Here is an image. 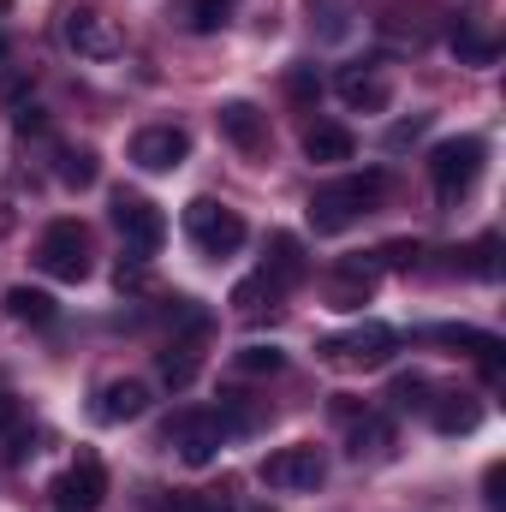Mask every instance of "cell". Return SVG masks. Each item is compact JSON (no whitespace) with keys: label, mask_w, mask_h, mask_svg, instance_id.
Wrapping results in <instances>:
<instances>
[{"label":"cell","mask_w":506,"mask_h":512,"mask_svg":"<svg viewBox=\"0 0 506 512\" xmlns=\"http://www.w3.org/2000/svg\"><path fill=\"white\" fill-rule=\"evenodd\" d=\"M387 191H393V173H387V167L346 173V179H334V185H322V191L310 197V227H316V233H346L358 215L376 209Z\"/></svg>","instance_id":"6da1fadb"},{"label":"cell","mask_w":506,"mask_h":512,"mask_svg":"<svg viewBox=\"0 0 506 512\" xmlns=\"http://www.w3.org/2000/svg\"><path fill=\"white\" fill-rule=\"evenodd\" d=\"M483 161H489L483 137H447V143H435V149H429V179H435V197H441V203H459V197L483 179Z\"/></svg>","instance_id":"7a4b0ae2"},{"label":"cell","mask_w":506,"mask_h":512,"mask_svg":"<svg viewBox=\"0 0 506 512\" xmlns=\"http://www.w3.org/2000/svg\"><path fill=\"white\" fill-rule=\"evenodd\" d=\"M36 268L42 274H54V280H66V286H78V280H90V227L84 221H54L48 233H42V245H36Z\"/></svg>","instance_id":"3957f363"},{"label":"cell","mask_w":506,"mask_h":512,"mask_svg":"<svg viewBox=\"0 0 506 512\" xmlns=\"http://www.w3.org/2000/svg\"><path fill=\"white\" fill-rule=\"evenodd\" d=\"M185 233H191V245H197L203 256H233L245 239H251L245 215L227 209V203H215V197H197V203L185 209Z\"/></svg>","instance_id":"277c9868"},{"label":"cell","mask_w":506,"mask_h":512,"mask_svg":"<svg viewBox=\"0 0 506 512\" xmlns=\"http://www.w3.org/2000/svg\"><path fill=\"white\" fill-rule=\"evenodd\" d=\"M328 364H340V370H381L393 352H399V334L387 328V322H358L352 334H334V340H322L316 346Z\"/></svg>","instance_id":"5b68a950"},{"label":"cell","mask_w":506,"mask_h":512,"mask_svg":"<svg viewBox=\"0 0 506 512\" xmlns=\"http://www.w3.org/2000/svg\"><path fill=\"white\" fill-rule=\"evenodd\" d=\"M262 483H268V489H280V495H316V489L328 483V459H322L310 441L280 447V453H268V459H262Z\"/></svg>","instance_id":"8992f818"},{"label":"cell","mask_w":506,"mask_h":512,"mask_svg":"<svg viewBox=\"0 0 506 512\" xmlns=\"http://www.w3.org/2000/svg\"><path fill=\"white\" fill-rule=\"evenodd\" d=\"M114 227L126 239V256H137V262H149L161 251V239H167V215L149 197H137V191H114Z\"/></svg>","instance_id":"52a82bcc"},{"label":"cell","mask_w":506,"mask_h":512,"mask_svg":"<svg viewBox=\"0 0 506 512\" xmlns=\"http://www.w3.org/2000/svg\"><path fill=\"white\" fill-rule=\"evenodd\" d=\"M66 48L84 60H114V54H126V30L102 6H72L66 12Z\"/></svg>","instance_id":"ba28073f"},{"label":"cell","mask_w":506,"mask_h":512,"mask_svg":"<svg viewBox=\"0 0 506 512\" xmlns=\"http://www.w3.org/2000/svg\"><path fill=\"white\" fill-rule=\"evenodd\" d=\"M221 441H227L221 411H179V417L167 423V447H179V459H185L191 471H203V465L221 453Z\"/></svg>","instance_id":"9c48e42d"},{"label":"cell","mask_w":506,"mask_h":512,"mask_svg":"<svg viewBox=\"0 0 506 512\" xmlns=\"http://www.w3.org/2000/svg\"><path fill=\"white\" fill-rule=\"evenodd\" d=\"M54 501H60V512H96L108 501V465H102L96 453H78V459L60 471Z\"/></svg>","instance_id":"30bf717a"},{"label":"cell","mask_w":506,"mask_h":512,"mask_svg":"<svg viewBox=\"0 0 506 512\" xmlns=\"http://www.w3.org/2000/svg\"><path fill=\"white\" fill-rule=\"evenodd\" d=\"M185 155H191V131L185 126H143L131 137V161L143 173H173Z\"/></svg>","instance_id":"8fae6325"},{"label":"cell","mask_w":506,"mask_h":512,"mask_svg":"<svg viewBox=\"0 0 506 512\" xmlns=\"http://www.w3.org/2000/svg\"><path fill=\"white\" fill-rule=\"evenodd\" d=\"M215 126H221V137H227L239 155H268V143H274L268 114H262V108H251V102H221Z\"/></svg>","instance_id":"7c38bea8"},{"label":"cell","mask_w":506,"mask_h":512,"mask_svg":"<svg viewBox=\"0 0 506 512\" xmlns=\"http://www.w3.org/2000/svg\"><path fill=\"white\" fill-rule=\"evenodd\" d=\"M143 411H149V382L114 376V382L96 387V417H102V423H137Z\"/></svg>","instance_id":"4fadbf2b"},{"label":"cell","mask_w":506,"mask_h":512,"mask_svg":"<svg viewBox=\"0 0 506 512\" xmlns=\"http://www.w3.org/2000/svg\"><path fill=\"white\" fill-rule=\"evenodd\" d=\"M376 256H346L340 268H334V280H328V304L334 310H358L370 292H376Z\"/></svg>","instance_id":"5bb4252c"},{"label":"cell","mask_w":506,"mask_h":512,"mask_svg":"<svg viewBox=\"0 0 506 512\" xmlns=\"http://www.w3.org/2000/svg\"><path fill=\"white\" fill-rule=\"evenodd\" d=\"M334 90H340V102L358 108V114H381V108L393 102V84L381 78L376 66H346V72L334 78Z\"/></svg>","instance_id":"9a60e30c"},{"label":"cell","mask_w":506,"mask_h":512,"mask_svg":"<svg viewBox=\"0 0 506 512\" xmlns=\"http://www.w3.org/2000/svg\"><path fill=\"white\" fill-rule=\"evenodd\" d=\"M262 274H268L280 292L304 286V274H310V262H304V245H298L292 233H274V239H268V262H262Z\"/></svg>","instance_id":"2e32d148"},{"label":"cell","mask_w":506,"mask_h":512,"mask_svg":"<svg viewBox=\"0 0 506 512\" xmlns=\"http://www.w3.org/2000/svg\"><path fill=\"white\" fill-rule=\"evenodd\" d=\"M54 173H60L66 191H90V185L102 179V155H96L90 143H60V149H54Z\"/></svg>","instance_id":"e0dca14e"},{"label":"cell","mask_w":506,"mask_h":512,"mask_svg":"<svg viewBox=\"0 0 506 512\" xmlns=\"http://www.w3.org/2000/svg\"><path fill=\"white\" fill-rule=\"evenodd\" d=\"M233 6H239V0H173L167 12H173L179 30H191V36H215V30L233 18Z\"/></svg>","instance_id":"ac0fdd59"},{"label":"cell","mask_w":506,"mask_h":512,"mask_svg":"<svg viewBox=\"0 0 506 512\" xmlns=\"http://www.w3.org/2000/svg\"><path fill=\"white\" fill-rule=\"evenodd\" d=\"M429 417H435L441 435H471L483 423V405L471 393H441V399H429Z\"/></svg>","instance_id":"d6986e66"},{"label":"cell","mask_w":506,"mask_h":512,"mask_svg":"<svg viewBox=\"0 0 506 512\" xmlns=\"http://www.w3.org/2000/svg\"><path fill=\"white\" fill-rule=\"evenodd\" d=\"M304 155H310V161H322V167H340V161H352V155H358V137H352L346 126H328V120H322V126L304 131Z\"/></svg>","instance_id":"ffe728a7"},{"label":"cell","mask_w":506,"mask_h":512,"mask_svg":"<svg viewBox=\"0 0 506 512\" xmlns=\"http://www.w3.org/2000/svg\"><path fill=\"white\" fill-rule=\"evenodd\" d=\"M387 447H393V423L387 417H370V411L352 417V435H346V453L352 459H381Z\"/></svg>","instance_id":"44dd1931"},{"label":"cell","mask_w":506,"mask_h":512,"mask_svg":"<svg viewBox=\"0 0 506 512\" xmlns=\"http://www.w3.org/2000/svg\"><path fill=\"white\" fill-rule=\"evenodd\" d=\"M6 316H12V322H30V328H48L60 310H54L48 292H36V286H12V292H6Z\"/></svg>","instance_id":"7402d4cb"},{"label":"cell","mask_w":506,"mask_h":512,"mask_svg":"<svg viewBox=\"0 0 506 512\" xmlns=\"http://www.w3.org/2000/svg\"><path fill=\"white\" fill-rule=\"evenodd\" d=\"M274 304H280V286H274L262 268H256V274H245V280L233 286V310H239V316H251V322L262 316V310H274Z\"/></svg>","instance_id":"603a6c76"},{"label":"cell","mask_w":506,"mask_h":512,"mask_svg":"<svg viewBox=\"0 0 506 512\" xmlns=\"http://www.w3.org/2000/svg\"><path fill=\"white\" fill-rule=\"evenodd\" d=\"M233 364H239V376H280V370H286V352H274V346H245Z\"/></svg>","instance_id":"cb8c5ba5"},{"label":"cell","mask_w":506,"mask_h":512,"mask_svg":"<svg viewBox=\"0 0 506 512\" xmlns=\"http://www.w3.org/2000/svg\"><path fill=\"white\" fill-rule=\"evenodd\" d=\"M376 256V268H417V256H423V245L417 239H387L381 251H370Z\"/></svg>","instance_id":"d4e9b609"},{"label":"cell","mask_w":506,"mask_h":512,"mask_svg":"<svg viewBox=\"0 0 506 512\" xmlns=\"http://www.w3.org/2000/svg\"><path fill=\"white\" fill-rule=\"evenodd\" d=\"M453 54H465V60H477V66H489V60H495V42L459 24V30H453Z\"/></svg>","instance_id":"484cf974"},{"label":"cell","mask_w":506,"mask_h":512,"mask_svg":"<svg viewBox=\"0 0 506 512\" xmlns=\"http://www.w3.org/2000/svg\"><path fill=\"white\" fill-rule=\"evenodd\" d=\"M477 262H471V268H477V274H483V280H501V233H483V239H477Z\"/></svg>","instance_id":"4316f807"},{"label":"cell","mask_w":506,"mask_h":512,"mask_svg":"<svg viewBox=\"0 0 506 512\" xmlns=\"http://www.w3.org/2000/svg\"><path fill=\"white\" fill-rule=\"evenodd\" d=\"M114 286H120L126 298H137V292H149V262H137V256H126V262L114 268Z\"/></svg>","instance_id":"83f0119b"},{"label":"cell","mask_w":506,"mask_h":512,"mask_svg":"<svg viewBox=\"0 0 506 512\" xmlns=\"http://www.w3.org/2000/svg\"><path fill=\"white\" fill-rule=\"evenodd\" d=\"M286 90H292L298 102H316V96H322V84H316L310 66H292V72H286Z\"/></svg>","instance_id":"f1b7e54d"},{"label":"cell","mask_w":506,"mask_h":512,"mask_svg":"<svg viewBox=\"0 0 506 512\" xmlns=\"http://www.w3.org/2000/svg\"><path fill=\"white\" fill-rule=\"evenodd\" d=\"M423 393H429L423 376H399V382H393V405H405V411H411V405H429Z\"/></svg>","instance_id":"f546056e"},{"label":"cell","mask_w":506,"mask_h":512,"mask_svg":"<svg viewBox=\"0 0 506 512\" xmlns=\"http://www.w3.org/2000/svg\"><path fill=\"white\" fill-rule=\"evenodd\" d=\"M173 512H233V507H227V495H185V501H173Z\"/></svg>","instance_id":"4dcf8cb0"},{"label":"cell","mask_w":506,"mask_h":512,"mask_svg":"<svg viewBox=\"0 0 506 512\" xmlns=\"http://www.w3.org/2000/svg\"><path fill=\"white\" fill-rule=\"evenodd\" d=\"M12 131H18V137H42V131H48V114H42V108H18Z\"/></svg>","instance_id":"1f68e13d"},{"label":"cell","mask_w":506,"mask_h":512,"mask_svg":"<svg viewBox=\"0 0 506 512\" xmlns=\"http://www.w3.org/2000/svg\"><path fill=\"white\" fill-rule=\"evenodd\" d=\"M423 126H429V114H417V120H405V126H393V131H387V149H405L411 137H423Z\"/></svg>","instance_id":"d6a6232c"},{"label":"cell","mask_w":506,"mask_h":512,"mask_svg":"<svg viewBox=\"0 0 506 512\" xmlns=\"http://www.w3.org/2000/svg\"><path fill=\"white\" fill-rule=\"evenodd\" d=\"M483 489H489V507L501 512V507H506V495H501V489H506V465H489V477H483Z\"/></svg>","instance_id":"836d02e7"},{"label":"cell","mask_w":506,"mask_h":512,"mask_svg":"<svg viewBox=\"0 0 506 512\" xmlns=\"http://www.w3.org/2000/svg\"><path fill=\"white\" fill-rule=\"evenodd\" d=\"M18 417H24V411H18V399L0 387V435H12V429H18Z\"/></svg>","instance_id":"e575fe53"},{"label":"cell","mask_w":506,"mask_h":512,"mask_svg":"<svg viewBox=\"0 0 506 512\" xmlns=\"http://www.w3.org/2000/svg\"><path fill=\"white\" fill-rule=\"evenodd\" d=\"M0 233H12V191H0Z\"/></svg>","instance_id":"d590c367"},{"label":"cell","mask_w":506,"mask_h":512,"mask_svg":"<svg viewBox=\"0 0 506 512\" xmlns=\"http://www.w3.org/2000/svg\"><path fill=\"white\" fill-rule=\"evenodd\" d=\"M0 60H6V30H0Z\"/></svg>","instance_id":"8d00e7d4"},{"label":"cell","mask_w":506,"mask_h":512,"mask_svg":"<svg viewBox=\"0 0 506 512\" xmlns=\"http://www.w3.org/2000/svg\"><path fill=\"white\" fill-rule=\"evenodd\" d=\"M251 512H274V507H251Z\"/></svg>","instance_id":"74e56055"}]
</instances>
